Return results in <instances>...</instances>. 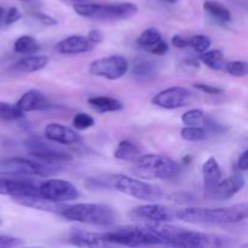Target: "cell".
Here are the masks:
<instances>
[{
	"mask_svg": "<svg viewBox=\"0 0 248 248\" xmlns=\"http://www.w3.org/2000/svg\"><path fill=\"white\" fill-rule=\"evenodd\" d=\"M5 14H6V10L4 7L0 6V28L4 26V21H5Z\"/></svg>",
	"mask_w": 248,
	"mask_h": 248,
	"instance_id": "46",
	"label": "cell"
},
{
	"mask_svg": "<svg viewBox=\"0 0 248 248\" xmlns=\"http://www.w3.org/2000/svg\"><path fill=\"white\" fill-rule=\"evenodd\" d=\"M87 103L90 104L91 108L99 111V113H113V111H119L124 108L123 102L108 96L91 97V98H89Z\"/></svg>",
	"mask_w": 248,
	"mask_h": 248,
	"instance_id": "24",
	"label": "cell"
},
{
	"mask_svg": "<svg viewBox=\"0 0 248 248\" xmlns=\"http://www.w3.org/2000/svg\"><path fill=\"white\" fill-rule=\"evenodd\" d=\"M24 147L29 150V154L35 157L38 161L47 165H56L58 162H67L73 159L72 155L68 152L58 148L51 143L44 142L39 138L27 140Z\"/></svg>",
	"mask_w": 248,
	"mask_h": 248,
	"instance_id": "9",
	"label": "cell"
},
{
	"mask_svg": "<svg viewBox=\"0 0 248 248\" xmlns=\"http://www.w3.org/2000/svg\"><path fill=\"white\" fill-rule=\"evenodd\" d=\"M24 116V113L16 104L0 102V120L16 121Z\"/></svg>",
	"mask_w": 248,
	"mask_h": 248,
	"instance_id": "30",
	"label": "cell"
},
{
	"mask_svg": "<svg viewBox=\"0 0 248 248\" xmlns=\"http://www.w3.org/2000/svg\"><path fill=\"white\" fill-rule=\"evenodd\" d=\"M247 202L235 203L222 208L186 207L176 210V219L194 225L235 224L247 219Z\"/></svg>",
	"mask_w": 248,
	"mask_h": 248,
	"instance_id": "2",
	"label": "cell"
},
{
	"mask_svg": "<svg viewBox=\"0 0 248 248\" xmlns=\"http://www.w3.org/2000/svg\"><path fill=\"white\" fill-rule=\"evenodd\" d=\"M0 224H1V220H0Z\"/></svg>",
	"mask_w": 248,
	"mask_h": 248,
	"instance_id": "51",
	"label": "cell"
},
{
	"mask_svg": "<svg viewBox=\"0 0 248 248\" xmlns=\"http://www.w3.org/2000/svg\"><path fill=\"white\" fill-rule=\"evenodd\" d=\"M60 215L72 222L103 227L113 225L118 219L116 211L106 203H75L64 206Z\"/></svg>",
	"mask_w": 248,
	"mask_h": 248,
	"instance_id": "4",
	"label": "cell"
},
{
	"mask_svg": "<svg viewBox=\"0 0 248 248\" xmlns=\"http://www.w3.org/2000/svg\"><path fill=\"white\" fill-rule=\"evenodd\" d=\"M200 61L208 68L215 70H223L225 64L224 53L219 50H207L201 53Z\"/></svg>",
	"mask_w": 248,
	"mask_h": 248,
	"instance_id": "28",
	"label": "cell"
},
{
	"mask_svg": "<svg viewBox=\"0 0 248 248\" xmlns=\"http://www.w3.org/2000/svg\"><path fill=\"white\" fill-rule=\"evenodd\" d=\"M145 225L159 236L161 245L166 246L203 248L227 247L232 245L230 237L223 235L184 229V228L170 225L167 223H147Z\"/></svg>",
	"mask_w": 248,
	"mask_h": 248,
	"instance_id": "1",
	"label": "cell"
},
{
	"mask_svg": "<svg viewBox=\"0 0 248 248\" xmlns=\"http://www.w3.org/2000/svg\"><path fill=\"white\" fill-rule=\"evenodd\" d=\"M246 186V179L241 173H234L228 178L218 182L213 188L205 190V196L211 200L224 201L232 198L242 190Z\"/></svg>",
	"mask_w": 248,
	"mask_h": 248,
	"instance_id": "15",
	"label": "cell"
},
{
	"mask_svg": "<svg viewBox=\"0 0 248 248\" xmlns=\"http://www.w3.org/2000/svg\"><path fill=\"white\" fill-rule=\"evenodd\" d=\"M157 73H159V67L154 61L140 58L135 61L132 65V75L138 81H150L157 77Z\"/></svg>",
	"mask_w": 248,
	"mask_h": 248,
	"instance_id": "21",
	"label": "cell"
},
{
	"mask_svg": "<svg viewBox=\"0 0 248 248\" xmlns=\"http://www.w3.org/2000/svg\"><path fill=\"white\" fill-rule=\"evenodd\" d=\"M0 195L12 199L29 195H40L39 183H35L29 176L14 172H0Z\"/></svg>",
	"mask_w": 248,
	"mask_h": 248,
	"instance_id": "7",
	"label": "cell"
},
{
	"mask_svg": "<svg viewBox=\"0 0 248 248\" xmlns=\"http://www.w3.org/2000/svg\"><path fill=\"white\" fill-rule=\"evenodd\" d=\"M14 201L15 202L19 203V205L26 206V207H31L39 211H46V212L61 213V211L64 208V206H62L61 203L51 202V201L46 200V199H44L43 196L40 195L22 196V198L14 199Z\"/></svg>",
	"mask_w": 248,
	"mask_h": 248,
	"instance_id": "20",
	"label": "cell"
},
{
	"mask_svg": "<svg viewBox=\"0 0 248 248\" xmlns=\"http://www.w3.org/2000/svg\"><path fill=\"white\" fill-rule=\"evenodd\" d=\"M203 10L211 18H213L218 23L228 24L232 22V17L230 10L217 0H206L203 2Z\"/></svg>",
	"mask_w": 248,
	"mask_h": 248,
	"instance_id": "23",
	"label": "cell"
},
{
	"mask_svg": "<svg viewBox=\"0 0 248 248\" xmlns=\"http://www.w3.org/2000/svg\"><path fill=\"white\" fill-rule=\"evenodd\" d=\"M1 167L4 169V171L29 177H47L56 173L57 172L56 170H58L53 165L44 164V162L36 161V160H28L24 157H9L1 162Z\"/></svg>",
	"mask_w": 248,
	"mask_h": 248,
	"instance_id": "10",
	"label": "cell"
},
{
	"mask_svg": "<svg viewBox=\"0 0 248 248\" xmlns=\"http://www.w3.org/2000/svg\"><path fill=\"white\" fill-rule=\"evenodd\" d=\"M191 160H193V156H190V155H186V156L182 159V164L189 165V164H191Z\"/></svg>",
	"mask_w": 248,
	"mask_h": 248,
	"instance_id": "47",
	"label": "cell"
},
{
	"mask_svg": "<svg viewBox=\"0 0 248 248\" xmlns=\"http://www.w3.org/2000/svg\"><path fill=\"white\" fill-rule=\"evenodd\" d=\"M140 156V152L137 145L132 140H124L119 142L115 152H114V157L121 161L135 162L138 157Z\"/></svg>",
	"mask_w": 248,
	"mask_h": 248,
	"instance_id": "26",
	"label": "cell"
},
{
	"mask_svg": "<svg viewBox=\"0 0 248 248\" xmlns=\"http://www.w3.org/2000/svg\"><path fill=\"white\" fill-rule=\"evenodd\" d=\"M130 217L135 220H144L147 223H169L176 220V210L160 203L149 202L132 208Z\"/></svg>",
	"mask_w": 248,
	"mask_h": 248,
	"instance_id": "12",
	"label": "cell"
},
{
	"mask_svg": "<svg viewBox=\"0 0 248 248\" xmlns=\"http://www.w3.org/2000/svg\"><path fill=\"white\" fill-rule=\"evenodd\" d=\"M33 17L43 26H47V27H53L57 26L58 21L56 18H53L52 16L47 14H44V12H33Z\"/></svg>",
	"mask_w": 248,
	"mask_h": 248,
	"instance_id": "37",
	"label": "cell"
},
{
	"mask_svg": "<svg viewBox=\"0 0 248 248\" xmlns=\"http://www.w3.org/2000/svg\"><path fill=\"white\" fill-rule=\"evenodd\" d=\"M202 177L205 190L213 188L222 179V170L215 156H210L203 162Z\"/></svg>",
	"mask_w": 248,
	"mask_h": 248,
	"instance_id": "22",
	"label": "cell"
},
{
	"mask_svg": "<svg viewBox=\"0 0 248 248\" xmlns=\"http://www.w3.org/2000/svg\"><path fill=\"white\" fill-rule=\"evenodd\" d=\"M87 39H89L93 45H96V44H99L103 41V33H102L99 29H91V31H89V34H87Z\"/></svg>",
	"mask_w": 248,
	"mask_h": 248,
	"instance_id": "43",
	"label": "cell"
},
{
	"mask_svg": "<svg viewBox=\"0 0 248 248\" xmlns=\"http://www.w3.org/2000/svg\"><path fill=\"white\" fill-rule=\"evenodd\" d=\"M230 2L232 4L237 5V6H241L244 9H247V5H248V0H229Z\"/></svg>",
	"mask_w": 248,
	"mask_h": 248,
	"instance_id": "45",
	"label": "cell"
},
{
	"mask_svg": "<svg viewBox=\"0 0 248 248\" xmlns=\"http://www.w3.org/2000/svg\"><path fill=\"white\" fill-rule=\"evenodd\" d=\"M73 126L75 130L82 131L87 130V128L92 127L94 125V119L92 118L90 114L86 113H78L77 115L73 118Z\"/></svg>",
	"mask_w": 248,
	"mask_h": 248,
	"instance_id": "35",
	"label": "cell"
},
{
	"mask_svg": "<svg viewBox=\"0 0 248 248\" xmlns=\"http://www.w3.org/2000/svg\"><path fill=\"white\" fill-rule=\"evenodd\" d=\"M171 44L172 46H174L176 48H186L189 46V39L183 38L182 35H173V38L171 39Z\"/></svg>",
	"mask_w": 248,
	"mask_h": 248,
	"instance_id": "42",
	"label": "cell"
},
{
	"mask_svg": "<svg viewBox=\"0 0 248 248\" xmlns=\"http://www.w3.org/2000/svg\"><path fill=\"white\" fill-rule=\"evenodd\" d=\"M148 52H150L152 55H157V56H164L165 53L169 51V45H167L166 41H164L161 39V40L159 41V43H156L155 45H153L152 47L148 48Z\"/></svg>",
	"mask_w": 248,
	"mask_h": 248,
	"instance_id": "40",
	"label": "cell"
},
{
	"mask_svg": "<svg viewBox=\"0 0 248 248\" xmlns=\"http://www.w3.org/2000/svg\"><path fill=\"white\" fill-rule=\"evenodd\" d=\"M182 171L181 165L171 157L159 154L140 155L133 162L132 173L138 178L152 179H173L179 176Z\"/></svg>",
	"mask_w": 248,
	"mask_h": 248,
	"instance_id": "3",
	"label": "cell"
},
{
	"mask_svg": "<svg viewBox=\"0 0 248 248\" xmlns=\"http://www.w3.org/2000/svg\"><path fill=\"white\" fill-rule=\"evenodd\" d=\"M94 45L82 35H70L56 45V51L62 55H79L93 50Z\"/></svg>",
	"mask_w": 248,
	"mask_h": 248,
	"instance_id": "18",
	"label": "cell"
},
{
	"mask_svg": "<svg viewBox=\"0 0 248 248\" xmlns=\"http://www.w3.org/2000/svg\"><path fill=\"white\" fill-rule=\"evenodd\" d=\"M21 2H24V4H31V5H35L38 2H40V0H19Z\"/></svg>",
	"mask_w": 248,
	"mask_h": 248,
	"instance_id": "48",
	"label": "cell"
},
{
	"mask_svg": "<svg viewBox=\"0 0 248 248\" xmlns=\"http://www.w3.org/2000/svg\"><path fill=\"white\" fill-rule=\"evenodd\" d=\"M110 186L125 195L145 202H157L165 196L164 191L157 186L142 179H136L125 174H114L110 177Z\"/></svg>",
	"mask_w": 248,
	"mask_h": 248,
	"instance_id": "6",
	"label": "cell"
},
{
	"mask_svg": "<svg viewBox=\"0 0 248 248\" xmlns=\"http://www.w3.org/2000/svg\"><path fill=\"white\" fill-rule=\"evenodd\" d=\"M47 56H27L15 64V69L22 73H33L44 69L48 64Z\"/></svg>",
	"mask_w": 248,
	"mask_h": 248,
	"instance_id": "25",
	"label": "cell"
},
{
	"mask_svg": "<svg viewBox=\"0 0 248 248\" xmlns=\"http://www.w3.org/2000/svg\"><path fill=\"white\" fill-rule=\"evenodd\" d=\"M205 119L203 109H191L182 115V123L186 126H199Z\"/></svg>",
	"mask_w": 248,
	"mask_h": 248,
	"instance_id": "34",
	"label": "cell"
},
{
	"mask_svg": "<svg viewBox=\"0 0 248 248\" xmlns=\"http://www.w3.org/2000/svg\"><path fill=\"white\" fill-rule=\"evenodd\" d=\"M21 17H22V15L17 7H15V6L10 7V9L6 11V14H5L4 26H10V24L16 23L17 21H19V19H21Z\"/></svg>",
	"mask_w": 248,
	"mask_h": 248,
	"instance_id": "38",
	"label": "cell"
},
{
	"mask_svg": "<svg viewBox=\"0 0 248 248\" xmlns=\"http://www.w3.org/2000/svg\"><path fill=\"white\" fill-rule=\"evenodd\" d=\"M161 39V33H160L156 28H147L145 31H142L140 38L137 39V44L140 47L144 48V50H148V48L152 47L153 45L159 43Z\"/></svg>",
	"mask_w": 248,
	"mask_h": 248,
	"instance_id": "29",
	"label": "cell"
},
{
	"mask_svg": "<svg viewBox=\"0 0 248 248\" xmlns=\"http://www.w3.org/2000/svg\"><path fill=\"white\" fill-rule=\"evenodd\" d=\"M165 1L171 2V4H174V2H177V1H178V0H165Z\"/></svg>",
	"mask_w": 248,
	"mask_h": 248,
	"instance_id": "49",
	"label": "cell"
},
{
	"mask_svg": "<svg viewBox=\"0 0 248 248\" xmlns=\"http://www.w3.org/2000/svg\"><path fill=\"white\" fill-rule=\"evenodd\" d=\"M44 135L47 140L58 144H77L81 142V137L77 131L61 124H48L44 130Z\"/></svg>",
	"mask_w": 248,
	"mask_h": 248,
	"instance_id": "16",
	"label": "cell"
},
{
	"mask_svg": "<svg viewBox=\"0 0 248 248\" xmlns=\"http://www.w3.org/2000/svg\"><path fill=\"white\" fill-rule=\"evenodd\" d=\"M194 89L196 90H200L202 91L203 93H207V94H222L224 93V90L220 89V87L217 86H212V85H208V84H200V82H196V84L193 85Z\"/></svg>",
	"mask_w": 248,
	"mask_h": 248,
	"instance_id": "39",
	"label": "cell"
},
{
	"mask_svg": "<svg viewBox=\"0 0 248 248\" xmlns=\"http://www.w3.org/2000/svg\"><path fill=\"white\" fill-rule=\"evenodd\" d=\"M108 245H120L128 247L156 246L161 245L159 236L147 225H126L103 232Z\"/></svg>",
	"mask_w": 248,
	"mask_h": 248,
	"instance_id": "5",
	"label": "cell"
},
{
	"mask_svg": "<svg viewBox=\"0 0 248 248\" xmlns=\"http://www.w3.org/2000/svg\"><path fill=\"white\" fill-rule=\"evenodd\" d=\"M68 240L74 246L80 247H99L108 246L104 240L103 232H92L82 230L80 228H74L70 230Z\"/></svg>",
	"mask_w": 248,
	"mask_h": 248,
	"instance_id": "19",
	"label": "cell"
},
{
	"mask_svg": "<svg viewBox=\"0 0 248 248\" xmlns=\"http://www.w3.org/2000/svg\"><path fill=\"white\" fill-rule=\"evenodd\" d=\"M23 240L15 236H7V235H0V248H9V247H19L23 246Z\"/></svg>",
	"mask_w": 248,
	"mask_h": 248,
	"instance_id": "36",
	"label": "cell"
},
{
	"mask_svg": "<svg viewBox=\"0 0 248 248\" xmlns=\"http://www.w3.org/2000/svg\"><path fill=\"white\" fill-rule=\"evenodd\" d=\"M138 12L135 2H113V4H96L94 19L101 21H125L132 18Z\"/></svg>",
	"mask_w": 248,
	"mask_h": 248,
	"instance_id": "13",
	"label": "cell"
},
{
	"mask_svg": "<svg viewBox=\"0 0 248 248\" xmlns=\"http://www.w3.org/2000/svg\"><path fill=\"white\" fill-rule=\"evenodd\" d=\"M206 133H207V131L203 127H199V126H186L181 131L182 138L188 140V142L203 140L206 138Z\"/></svg>",
	"mask_w": 248,
	"mask_h": 248,
	"instance_id": "32",
	"label": "cell"
},
{
	"mask_svg": "<svg viewBox=\"0 0 248 248\" xmlns=\"http://www.w3.org/2000/svg\"><path fill=\"white\" fill-rule=\"evenodd\" d=\"M128 61L124 56L113 55L94 60L90 64V73L94 77L106 78L108 80L121 79L127 73Z\"/></svg>",
	"mask_w": 248,
	"mask_h": 248,
	"instance_id": "11",
	"label": "cell"
},
{
	"mask_svg": "<svg viewBox=\"0 0 248 248\" xmlns=\"http://www.w3.org/2000/svg\"><path fill=\"white\" fill-rule=\"evenodd\" d=\"M191 96H193L191 92L186 87L172 86L155 94L152 99V103L164 109H178L188 106Z\"/></svg>",
	"mask_w": 248,
	"mask_h": 248,
	"instance_id": "14",
	"label": "cell"
},
{
	"mask_svg": "<svg viewBox=\"0 0 248 248\" xmlns=\"http://www.w3.org/2000/svg\"><path fill=\"white\" fill-rule=\"evenodd\" d=\"M223 70L232 77L242 78L248 74V64L246 61H230L225 62Z\"/></svg>",
	"mask_w": 248,
	"mask_h": 248,
	"instance_id": "31",
	"label": "cell"
},
{
	"mask_svg": "<svg viewBox=\"0 0 248 248\" xmlns=\"http://www.w3.org/2000/svg\"><path fill=\"white\" fill-rule=\"evenodd\" d=\"M211 45H212V40L207 35H202V34H200V35H194L189 39V46H191L194 48V51L198 52L199 55L210 50Z\"/></svg>",
	"mask_w": 248,
	"mask_h": 248,
	"instance_id": "33",
	"label": "cell"
},
{
	"mask_svg": "<svg viewBox=\"0 0 248 248\" xmlns=\"http://www.w3.org/2000/svg\"><path fill=\"white\" fill-rule=\"evenodd\" d=\"M202 123L205 124L206 131L208 130V131H211V132H215V133H219V132H223V131H224V127H222V126H220L217 121L213 120L212 118L206 119V116H205V119H203Z\"/></svg>",
	"mask_w": 248,
	"mask_h": 248,
	"instance_id": "41",
	"label": "cell"
},
{
	"mask_svg": "<svg viewBox=\"0 0 248 248\" xmlns=\"http://www.w3.org/2000/svg\"><path fill=\"white\" fill-rule=\"evenodd\" d=\"M237 169L242 172L247 171V169H248V152L247 150H245V152L240 155L239 159H237Z\"/></svg>",
	"mask_w": 248,
	"mask_h": 248,
	"instance_id": "44",
	"label": "cell"
},
{
	"mask_svg": "<svg viewBox=\"0 0 248 248\" xmlns=\"http://www.w3.org/2000/svg\"><path fill=\"white\" fill-rule=\"evenodd\" d=\"M72 1H75V2H84V1H86V0H72Z\"/></svg>",
	"mask_w": 248,
	"mask_h": 248,
	"instance_id": "50",
	"label": "cell"
},
{
	"mask_svg": "<svg viewBox=\"0 0 248 248\" xmlns=\"http://www.w3.org/2000/svg\"><path fill=\"white\" fill-rule=\"evenodd\" d=\"M39 193L51 202H69L80 196L79 190L70 182L60 178H50L39 184Z\"/></svg>",
	"mask_w": 248,
	"mask_h": 248,
	"instance_id": "8",
	"label": "cell"
},
{
	"mask_svg": "<svg viewBox=\"0 0 248 248\" xmlns=\"http://www.w3.org/2000/svg\"><path fill=\"white\" fill-rule=\"evenodd\" d=\"M16 106L23 113H28V111L35 110H48L51 108V102L39 90H29L26 93L22 94Z\"/></svg>",
	"mask_w": 248,
	"mask_h": 248,
	"instance_id": "17",
	"label": "cell"
},
{
	"mask_svg": "<svg viewBox=\"0 0 248 248\" xmlns=\"http://www.w3.org/2000/svg\"><path fill=\"white\" fill-rule=\"evenodd\" d=\"M14 50L19 55H34L40 50L38 40L31 35H21L14 44Z\"/></svg>",
	"mask_w": 248,
	"mask_h": 248,
	"instance_id": "27",
	"label": "cell"
}]
</instances>
